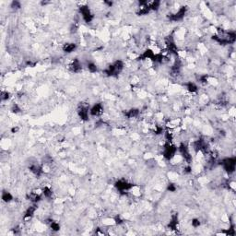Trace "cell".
Returning <instances> with one entry per match:
<instances>
[{
    "label": "cell",
    "mask_w": 236,
    "mask_h": 236,
    "mask_svg": "<svg viewBox=\"0 0 236 236\" xmlns=\"http://www.w3.org/2000/svg\"><path fill=\"white\" fill-rule=\"evenodd\" d=\"M2 200L4 202H6V203H9V202H11L13 200V196H12V195L9 192L5 191L2 194Z\"/></svg>",
    "instance_id": "2"
},
{
    "label": "cell",
    "mask_w": 236,
    "mask_h": 236,
    "mask_svg": "<svg viewBox=\"0 0 236 236\" xmlns=\"http://www.w3.org/2000/svg\"><path fill=\"white\" fill-rule=\"evenodd\" d=\"M77 48V44L74 43H65L63 44V47L62 49L65 53H72L74 52V50Z\"/></svg>",
    "instance_id": "1"
}]
</instances>
